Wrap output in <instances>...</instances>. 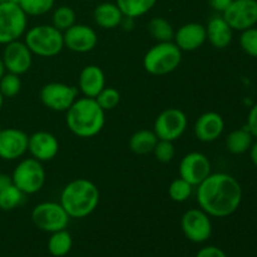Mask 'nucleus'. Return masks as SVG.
Here are the masks:
<instances>
[{
	"label": "nucleus",
	"instance_id": "2",
	"mask_svg": "<svg viewBox=\"0 0 257 257\" xmlns=\"http://www.w3.org/2000/svg\"><path fill=\"white\" fill-rule=\"evenodd\" d=\"M67 127L74 136L90 138L100 133L105 124V112L94 98H77L65 115Z\"/></svg>",
	"mask_w": 257,
	"mask_h": 257
},
{
	"label": "nucleus",
	"instance_id": "36",
	"mask_svg": "<svg viewBox=\"0 0 257 257\" xmlns=\"http://www.w3.org/2000/svg\"><path fill=\"white\" fill-rule=\"evenodd\" d=\"M246 130L252 135L253 138H257V103L251 107L250 112H248Z\"/></svg>",
	"mask_w": 257,
	"mask_h": 257
},
{
	"label": "nucleus",
	"instance_id": "6",
	"mask_svg": "<svg viewBox=\"0 0 257 257\" xmlns=\"http://www.w3.org/2000/svg\"><path fill=\"white\" fill-rule=\"evenodd\" d=\"M28 30V15L19 4L0 3V45L19 40Z\"/></svg>",
	"mask_w": 257,
	"mask_h": 257
},
{
	"label": "nucleus",
	"instance_id": "19",
	"mask_svg": "<svg viewBox=\"0 0 257 257\" xmlns=\"http://www.w3.org/2000/svg\"><path fill=\"white\" fill-rule=\"evenodd\" d=\"M225 130V120L217 112H206L196 119L193 133L196 138L203 143L215 142L221 137Z\"/></svg>",
	"mask_w": 257,
	"mask_h": 257
},
{
	"label": "nucleus",
	"instance_id": "13",
	"mask_svg": "<svg viewBox=\"0 0 257 257\" xmlns=\"http://www.w3.org/2000/svg\"><path fill=\"white\" fill-rule=\"evenodd\" d=\"M2 59L8 73L23 75L32 68L33 53L24 42L15 40L4 45Z\"/></svg>",
	"mask_w": 257,
	"mask_h": 257
},
{
	"label": "nucleus",
	"instance_id": "45",
	"mask_svg": "<svg viewBox=\"0 0 257 257\" xmlns=\"http://www.w3.org/2000/svg\"><path fill=\"white\" fill-rule=\"evenodd\" d=\"M3 131V127H2V124H0V132H2Z\"/></svg>",
	"mask_w": 257,
	"mask_h": 257
},
{
	"label": "nucleus",
	"instance_id": "4",
	"mask_svg": "<svg viewBox=\"0 0 257 257\" xmlns=\"http://www.w3.org/2000/svg\"><path fill=\"white\" fill-rule=\"evenodd\" d=\"M24 43L34 55L53 58L64 49L63 32L53 25H35L25 32Z\"/></svg>",
	"mask_w": 257,
	"mask_h": 257
},
{
	"label": "nucleus",
	"instance_id": "40",
	"mask_svg": "<svg viewBox=\"0 0 257 257\" xmlns=\"http://www.w3.org/2000/svg\"><path fill=\"white\" fill-rule=\"evenodd\" d=\"M248 151H250L251 161H252L253 165H255L257 167V141H256V142L252 143V146H251V148Z\"/></svg>",
	"mask_w": 257,
	"mask_h": 257
},
{
	"label": "nucleus",
	"instance_id": "10",
	"mask_svg": "<svg viewBox=\"0 0 257 257\" xmlns=\"http://www.w3.org/2000/svg\"><path fill=\"white\" fill-rule=\"evenodd\" d=\"M181 228L187 240L195 243H203L212 236L211 217L201 208H191L181 218Z\"/></svg>",
	"mask_w": 257,
	"mask_h": 257
},
{
	"label": "nucleus",
	"instance_id": "26",
	"mask_svg": "<svg viewBox=\"0 0 257 257\" xmlns=\"http://www.w3.org/2000/svg\"><path fill=\"white\" fill-rule=\"evenodd\" d=\"M158 0H115L122 14L127 18L143 17L155 8Z\"/></svg>",
	"mask_w": 257,
	"mask_h": 257
},
{
	"label": "nucleus",
	"instance_id": "17",
	"mask_svg": "<svg viewBox=\"0 0 257 257\" xmlns=\"http://www.w3.org/2000/svg\"><path fill=\"white\" fill-rule=\"evenodd\" d=\"M28 152L39 162H49L54 160L59 152L58 138L45 131L33 133L32 136H29V141H28Z\"/></svg>",
	"mask_w": 257,
	"mask_h": 257
},
{
	"label": "nucleus",
	"instance_id": "27",
	"mask_svg": "<svg viewBox=\"0 0 257 257\" xmlns=\"http://www.w3.org/2000/svg\"><path fill=\"white\" fill-rule=\"evenodd\" d=\"M148 32L153 39L157 40V43L172 42L175 37V30L171 23L165 18L160 17L151 19V22L148 23Z\"/></svg>",
	"mask_w": 257,
	"mask_h": 257
},
{
	"label": "nucleus",
	"instance_id": "16",
	"mask_svg": "<svg viewBox=\"0 0 257 257\" xmlns=\"http://www.w3.org/2000/svg\"><path fill=\"white\" fill-rule=\"evenodd\" d=\"M29 136L18 128H3L0 132V158L15 161L28 152Z\"/></svg>",
	"mask_w": 257,
	"mask_h": 257
},
{
	"label": "nucleus",
	"instance_id": "44",
	"mask_svg": "<svg viewBox=\"0 0 257 257\" xmlns=\"http://www.w3.org/2000/svg\"><path fill=\"white\" fill-rule=\"evenodd\" d=\"M5 2H9V0H0V3H5Z\"/></svg>",
	"mask_w": 257,
	"mask_h": 257
},
{
	"label": "nucleus",
	"instance_id": "21",
	"mask_svg": "<svg viewBox=\"0 0 257 257\" xmlns=\"http://www.w3.org/2000/svg\"><path fill=\"white\" fill-rule=\"evenodd\" d=\"M206 33L210 44L217 49H225L232 42L233 30L223 19L222 15H215L208 20Z\"/></svg>",
	"mask_w": 257,
	"mask_h": 257
},
{
	"label": "nucleus",
	"instance_id": "3",
	"mask_svg": "<svg viewBox=\"0 0 257 257\" xmlns=\"http://www.w3.org/2000/svg\"><path fill=\"white\" fill-rule=\"evenodd\" d=\"M99 198L95 183L87 178H77L63 188L59 203L70 218H84L97 210Z\"/></svg>",
	"mask_w": 257,
	"mask_h": 257
},
{
	"label": "nucleus",
	"instance_id": "34",
	"mask_svg": "<svg viewBox=\"0 0 257 257\" xmlns=\"http://www.w3.org/2000/svg\"><path fill=\"white\" fill-rule=\"evenodd\" d=\"M240 47L243 52L252 58H257V28L252 27L241 32Z\"/></svg>",
	"mask_w": 257,
	"mask_h": 257
},
{
	"label": "nucleus",
	"instance_id": "41",
	"mask_svg": "<svg viewBox=\"0 0 257 257\" xmlns=\"http://www.w3.org/2000/svg\"><path fill=\"white\" fill-rule=\"evenodd\" d=\"M5 73H7V69H5V65H4V62H3L2 57H0V79L4 77Z\"/></svg>",
	"mask_w": 257,
	"mask_h": 257
},
{
	"label": "nucleus",
	"instance_id": "46",
	"mask_svg": "<svg viewBox=\"0 0 257 257\" xmlns=\"http://www.w3.org/2000/svg\"><path fill=\"white\" fill-rule=\"evenodd\" d=\"M256 2H257V0H256Z\"/></svg>",
	"mask_w": 257,
	"mask_h": 257
},
{
	"label": "nucleus",
	"instance_id": "30",
	"mask_svg": "<svg viewBox=\"0 0 257 257\" xmlns=\"http://www.w3.org/2000/svg\"><path fill=\"white\" fill-rule=\"evenodd\" d=\"M55 0H20L19 5L28 17H39L54 8Z\"/></svg>",
	"mask_w": 257,
	"mask_h": 257
},
{
	"label": "nucleus",
	"instance_id": "43",
	"mask_svg": "<svg viewBox=\"0 0 257 257\" xmlns=\"http://www.w3.org/2000/svg\"><path fill=\"white\" fill-rule=\"evenodd\" d=\"M9 2H12V3H15V4H19V2H20V0H9Z\"/></svg>",
	"mask_w": 257,
	"mask_h": 257
},
{
	"label": "nucleus",
	"instance_id": "39",
	"mask_svg": "<svg viewBox=\"0 0 257 257\" xmlns=\"http://www.w3.org/2000/svg\"><path fill=\"white\" fill-rule=\"evenodd\" d=\"M10 185H13L12 176L7 175V173H0V191H3L4 188L9 187Z\"/></svg>",
	"mask_w": 257,
	"mask_h": 257
},
{
	"label": "nucleus",
	"instance_id": "9",
	"mask_svg": "<svg viewBox=\"0 0 257 257\" xmlns=\"http://www.w3.org/2000/svg\"><path fill=\"white\" fill-rule=\"evenodd\" d=\"M188 119L183 110L178 108H167L157 115L153 124V132L158 140L175 142L182 137L187 130Z\"/></svg>",
	"mask_w": 257,
	"mask_h": 257
},
{
	"label": "nucleus",
	"instance_id": "20",
	"mask_svg": "<svg viewBox=\"0 0 257 257\" xmlns=\"http://www.w3.org/2000/svg\"><path fill=\"white\" fill-rule=\"evenodd\" d=\"M105 87V75L98 65H87L80 72L78 78V88L84 97L95 98Z\"/></svg>",
	"mask_w": 257,
	"mask_h": 257
},
{
	"label": "nucleus",
	"instance_id": "28",
	"mask_svg": "<svg viewBox=\"0 0 257 257\" xmlns=\"http://www.w3.org/2000/svg\"><path fill=\"white\" fill-rule=\"evenodd\" d=\"M77 22V14L74 9L68 5H62L54 9L52 15V25L60 32H65Z\"/></svg>",
	"mask_w": 257,
	"mask_h": 257
},
{
	"label": "nucleus",
	"instance_id": "14",
	"mask_svg": "<svg viewBox=\"0 0 257 257\" xmlns=\"http://www.w3.org/2000/svg\"><path fill=\"white\" fill-rule=\"evenodd\" d=\"M180 177L195 187L211 175V162L201 152H190L180 162Z\"/></svg>",
	"mask_w": 257,
	"mask_h": 257
},
{
	"label": "nucleus",
	"instance_id": "12",
	"mask_svg": "<svg viewBox=\"0 0 257 257\" xmlns=\"http://www.w3.org/2000/svg\"><path fill=\"white\" fill-rule=\"evenodd\" d=\"M223 19L232 30L243 32L257 24L256 0H232L227 9L222 13Z\"/></svg>",
	"mask_w": 257,
	"mask_h": 257
},
{
	"label": "nucleus",
	"instance_id": "25",
	"mask_svg": "<svg viewBox=\"0 0 257 257\" xmlns=\"http://www.w3.org/2000/svg\"><path fill=\"white\" fill-rule=\"evenodd\" d=\"M73 247V237L69 232L65 230L57 231L50 233L48 238V251L50 255L54 257H64L70 252Z\"/></svg>",
	"mask_w": 257,
	"mask_h": 257
},
{
	"label": "nucleus",
	"instance_id": "35",
	"mask_svg": "<svg viewBox=\"0 0 257 257\" xmlns=\"http://www.w3.org/2000/svg\"><path fill=\"white\" fill-rule=\"evenodd\" d=\"M153 155H155L156 160L161 163H168L175 158L176 150L173 142L170 141L158 140L157 145H156L155 150H153Z\"/></svg>",
	"mask_w": 257,
	"mask_h": 257
},
{
	"label": "nucleus",
	"instance_id": "23",
	"mask_svg": "<svg viewBox=\"0 0 257 257\" xmlns=\"http://www.w3.org/2000/svg\"><path fill=\"white\" fill-rule=\"evenodd\" d=\"M253 143V137L245 128L235 130L226 137V150L231 155H243L251 148Z\"/></svg>",
	"mask_w": 257,
	"mask_h": 257
},
{
	"label": "nucleus",
	"instance_id": "7",
	"mask_svg": "<svg viewBox=\"0 0 257 257\" xmlns=\"http://www.w3.org/2000/svg\"><path fill=\"white\" fill-rule=\"evenodd\" d=\"M13 185L19 188L25 196L38 193L45 183V170L43 163L35 158L20 161L12 173Z\"/></svg>",
	"mask_w": 257,
	"mask_h": 257
},
{
	"label": "nucleus",
	"instance_id": "1",
	"mask_svg": "<svg viewBox=\"0 0 257 257\" xmlns=\"http://www.w3.org/2000/svg\"><path fill=\"white\" fill-rule=\"evenodd\" d=\"M198 206L210 217L225 218L233 215L242 202V187L228 173H211L197 186Z\"/></svg>",
	"mask_w": 257,
	"mask_h": 257
},
{
	"label": "nucleus",
	"instance_id": "5",
	"mask_svg": "<svg viewBox=\"0 0 257 257\" xmlns=\"http://www.w3.org/2000/svg\"><path fill=\"white\" fill-rule=\"evenodd\" d=\"M182 62V50L172 42H161L147 50L143 68L152 75H166L175 72Z\"/></svg>",
	"mask_w": 257,
	"mask_h": 257
},
{
	"label": "nucleus",
	"instance_id": "31",
	"mask_svg": "<svg viewBox=\"0 0 257 257\" xmlns=\"http://www.w3.org/2000/svg\"><path fill=\"white\" fill-rule=\"evenodd\" d=\"M193 191V186L185 181L183 178H176L171 182L170 187H168V195H170L171 200L175 202H185L191 197Z\"/></svg>",
	"mask_w": 257,
	"mask_h": 257
},
{
	"label": "nucleus",
	"instance_id": "33",
	"mask_svg": "<svg viewBox=\"0 0 257 257\" xmlns=\"http://www.w3.org/2000/svg\"><path fill=\"white\" fill-rule=\"evenodd\" d=\"M97 100L98 104L100 105L104 112L107 110H112L119 104L120 102V94L115 88L113 87H104L102 89V92L94 98Z\"/></svg>",
	"mask_w": 257,
	"mask_h": 257
},
{
	"label": "nucleus",
	"instance_id": "42",
	"mask_svg": "<svg viewBox=\"0 0 257 257\" xmlns=\"http://www.w3.org/2000/svg\"><path fill=\"white\" fill-rule=\"evenodd\" d=\"M3 104H4V97H3V94L0 93V110H2Z\"/></svg>",
	"mask_w": 257,
	"mask_h": 257
},
{
	"label": "nucleus",
	"instance_id": "38",
	"mask_svg": "<svg viewBox=\"0 0 257 257\" xmlns=\"http://www.w3.org/2000/svg\"><path fill=\"white\" fill-rule=\"evenodd\" d=\"M208 3H210L211 8H212L215 12L222 14V13L227 9L228 5L232 3V0H208Z\"/></svg>",
	"mask_w": 257,
	"mask_h": 257
},
{
	"label": "nucleus",
	"instance_id": "22",
	"mask_svg": "<svg viewBox=\"0 0 257 257\" xmlns=\"http://www.w3.org/2000/svg\"><path fill=\"white\" fill-rule=\"evenodd\" d=\"M95 24L103 29H114L119 27L124 15L115 3L104 2L95 7L93 12Z\"/></svg>",
	"mask_w": 257,
	"mask_h": 257
},
{
	"label": "nucleus",
	"instance_id": "24",
	"mask_svg": "<svg viewBox=\"0 0 257 257\" xmlns=\"http://www.w3.org/2000/svg\"><path fill=\"white\" fill-rule=\"evenodd\" d=\"M158 138L153 131L141 130L133 133L130 138V148L136 155H148L152 153Z\"/></svg>",
	"mask_w": 257,
	"mask_h": 257
},
{
	"label": "nucleus",
	"instance_id": "11",
	"mask_svg": "<svg viewBox=\"0 0 257 257\" xmlns=\"http://www.w3.org/2000/svg\"><path fill=\"white\" fill-rule=\"evenodd\" d=\"M77 98L78 88L65 83H48L40 89L42 103L54 112H67Z\"/></svg>",
	"mask_w": 257,
	"mask_h": 257
},
{
	"label": "nucleus",
	"instance_id": "29",
	"mask_svg": "<svg viewBox=\"0 0 257 257\" xmlns=\"http://www.w3.org/2000/svg\"><path fill=\"white\" fill-rule=\"evenodd\" d=\"M25 195L15 187L14 185H10L9 187L0 191V210L12 211L19 207L24 202Z\"/></svg>",
	"mask_w": 257,
	"mask_h": 257
},
{
	"label": "nucleus",
	"instance_id": "37",
	"mask_svg": "<svg viewBox=\"0 0 257 257\" xmlns=\"http://www.w3.org/2000/svg\"><path fill=\"white\" fill-rule=\"evenodd\" d=\"M196 257H227V255H226L222 248L217 247V246L208 245L201 248Z\"/></svg>",
	"mask_w": 257,
	"mask_h": 257
},
{
	"label": "nucleus",
	"instance_id": "8",
	"mask_svg": "<svg viewBox=\"0 0 257 257\" xmlns=\"http://www.w3.org/2000/svg\"><path fill=\"white\" fill-rule=\"evenodd\" d=\"M69 220L70 217L59 202L48 201V202L38 203L32 211L33 223L43 232L53 233L65 230Z\"/></svg>",
	"mask_w": 257,
	"mask_h": 257
},
{
	"label": "nucleus",
	"instance_id": "15",
	"mask_svg": "<svg viewBox=\"0 0 257 257\" xmlns=\"http://www.w3.org/2000/svg\"><path fill=\"white\" fill-rule=\"evenodd\" d=\"M64 48H68L73 53L92 52L98 44V35L93 28L85 24H77L63 32Z\"/></svg>",
	"mask_w": 257,
	"mask_h": 257
},
{
	"label": "nucleus",
	"instance_id": "18",
	"mask_svg": "<svg viewBox=\"0 0 257 257\" xmlns=\"http://www.w3.org/2000/svg\"><path fill=\"white\" fill-rule=\"evenodd\" d=\"M207 40L205 25L200 23H187L175 32L173 43L182 52H195Z\"/></svg>",
	"mask_w": 257,
	"mask_h": 257
},
{
	"label": "nucleus",
	"instance_id": "32",
	"mask_svg": "<svg viewBox=\"0 0 257 257\" xmlns=\"http://www.w3.org/2000/svg\"><path fill=\"white\" fill-rule=\"evenodd\" d=\"M20 89H22L20 75L7 72L0 79V93L4 98H14L15 95L19 94Z\"/></svg>",
	"mask_w": 257,
	"mask_h": 257
}]
</instances>
